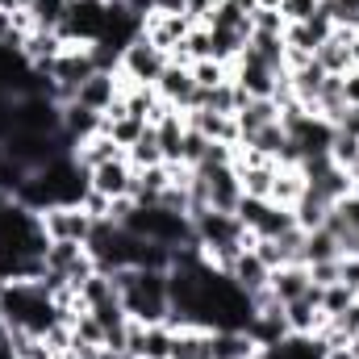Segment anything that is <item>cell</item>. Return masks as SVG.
Listing matches in <instances>:
<instances>
[{
    "mask_svg": "<svg viewBox=\"0 0 359 359\" xmlns=\"http://www.w3.org/2000/svg\"><path fill=\"white\" fill-rule=\"evenodd\" d=\"M117 297L126 305L130 322L159 326L172 313V292H168V271H147V268H117L113 271Z\"/></svg>",
    "mask_w": 359,
    "mask_h": 359,
    "instance_id": "obj_1",
    "label": "cell"
},
{
    "mask_svg": "<svg viewBox=\"0 0 359 359\" xmlns=\"http://www.w3.org/2000/svg\"><path fill=\"white\" fill-rule=\"evenodd\" d=\"M46 230L42 217L17 201L0 205V251L4 255H46Z\"/></svg>",
    "mask_w": 359,
    "mask_h": 359,
    "instance_id": "obj_2",
    "label": "cell"
},
{
    "mask_svg": "<svg viewBox=\"0 0 359 359\" xmlns=\"http://www.w3.org/2000/svg\"><path fill=\"white\" fill-rule=\"evenodd\" d=\"M168 63H172V55L168 50H159V46H151L142 34L121 50V59H117V76H121V88H130V84H147V88H155L159 84V76L168 72Z\"/></svg>",
    "mask_w": 359,
    "mask_h": 359,
    "instance_id": "obj_3",
    "label": "cell"
},
{
    "mask_svg": "<svg viewBox=\"0 0 359 359\" xmlns=\"http://www.w3.org/2000/svg\"><path fill=\"white\" fill-rule=\"evenodd\" d=\"M104 21H109V0H67V13L59 21V34L63 42H100L104 34Z\"/></svg>",
    "mask_w": 359,
    "mask_h": 359,
    "instance_id": "obj_4",
    "label": "cell"
},
{
    "mask_svg": "<svg viewBox=\"0 0 359 359\" xmlns=\"http://www.w3.org/2000/svg\"><path fill=\"white\" fill-rule=\"evenodd\" d=\"M234 213H238V222H243L255 238H280V234H288V230L297 226L292 209H284V205H276V201H255V196H243Z\"/></svg>",
    "mask_w": 359,
    "mask_h": 359,
    "instance_id": "obj_5",
    "label": "cell"
},
{
    "mask_svg": "<svg viewBox=\"0 0 359 359\" xmlns=\"http://www.w3.org/2000/svg\"><path fill=\"white\" fill-rule=\"evenodd\" d=\"M38 217L50 243H88L92 234V217L84 213V205H50Z\"/></svg>",
    "mask_w": 359,
    "mask_h": 359,
    "instance_id": "obj_6",
    "label": "cell"
},
{
    "mask_svg": "<svg viewBox=\"0 0 359 359\" xmlns=\"http://www.w3.org/2000/svg\"><path fill=\"white\" fill-rule=\"evenodd\" d=\"M188 29H192V21H188L184 13H159V8H155V13L142 17V38H147L151 46L168 50V55L188 38Z\"/></svg>",
    "mask_w": 359,
    "mask_h": 359,
    "instance_id": "obj_7",
    "label": "cell"
},
{
    "mask_svg": "<svg viewBox=\"0 0 359 359\" xmlns=\"http://www.w3.org/2000/svg\"><path fill=\"white\" fill-rule=\"evenodd\" d=\"M88 184H92V192H100V196H109V201L130 196V188H134V168H130L126 155H121V159H109V163H100V168L88 172Z\"/></svg>",
    "mask_w": 359,
    "mask_h": 359,
    "instance_id": "obj_8",
    "label": "cell"
},
{
    "mask_svg": "<svg viewBox=\"0 0 359 359\" xmlns=\"http://www.w3.org/2000/svg\"><path fill=\"white\" fill-rule=\"evenodd\" d=\"M155 92H159L172 109L188 113V109H192V100H196V80H192V67H188V63H168V72L159 76Z\"/></svg>",
    "mask_w": 359,
    "mask_h": 359,
    "instance_id": "obj_9",
    "label": "cell"
},
{
    "mask_svg": "<svg viewBox=\"0 0 359 359\" xmlns=\"http://www.w3.org/2000/svg\"><path fill=\"white\" fill-rule=\"evenodd\" d=\"M184 121L192 126V130H201L209 142H222V147H234V142H243V134H238V121H234V113H209V109H188L184 113Z\"/></svg>",
    "mask_w": 359,
    "mask_h": 359,
    "instance_id": "obj_10",
    "label": "cell"
},
{
    "mask_svg": "<svg viewBox=\"0 0 359 359\" xmlns=\"http://www.w3.org/2000/svg\"><path fill=\"white\" fill-rule=\"evenodd\" d=\"M351 38H355V29H347V25H339L318 50H313V59L322 63V72L326 76H347L351 72Z\"/></svg>",
    "mask_w": 359,
    "mask_h": 359,
    "instance_id": "obj_11",
    "label": "cell"
},
{
    "mask_svg": "<svg viewBox=\"0 0 359 359\" xmlns=\"http://www.w3.org/2000/svg\"><path fill=\"white\" fill-rule=\"evenodd\" d=\"M226 276H230V280H234L247 297H255V292H264V288H268L271 268L259 259V255H255V251H238V255H234V264L226 268Z\"/></svg>",
    "mask_w": 359,
    "mask_h": 359,
    "instance_id": "obj_12",
    "label": "cell"
},
{
    "mask_svg": "<svg viewBox=\"0 0 359 359\" xmlns=\"http://www.w3.org/2000/svg\"><path fill=\"white\" fill-rule=\"evenodd\" d=\"M117 96H121V76H117V72H96V76H88V80L76 88V100L88 104V109H96V113H104Z\"/></svg>",
    "mask_w": 359,
    "mask_h": 359,
    "instance_id": "obj_13",
    "label": "cell"
},
{
    "mask_svg": "<svg viewBox=\"0 0 359 359\" xmlns=\"http://www.w3.org/2000/svg\"><path fill=\"white\" fill-rule=\"evenodd\" d=\"M309 284H313V280H309V268H305V264H280V268L271 271V280H268L271 297L284 301V305L297 301V297H305Z\"/></svg>",
    "mask_w": 359,
    "mask_h": 359,
    "instance_id": "obj_14",
    "label": "cell"
},
{
    "mask_svg": "<svg viewBox=\"0 0 359 359\" xmlns=\"http://www.w3.org/2000/svg\"><path fill=\"white\" fill-rule=\"evenodd\" d=\"M234 121H238V134H243V142L247 138H255L264 126L271 121H280V104L271 100V96H259V100H247L238 113H234Z\"/></svg>",
    "mask_w": 359,
    "mask_h": 359,
    "instance_id": "obj_15",
    "label": "cell"
},
{
    "mask_svg": "<svg viewBox=\"0 0 359 359\" xmlns=\"http://www.w3.org/2000/svg\"><path fill=\"white\" fill-rule=\"evenodd\" d=\"M100 113L96 109H88V104H80V100H72V104H63V134L80 147L84 138H92V134H100Z\"/></svg>",
    "mask_w": 359,
    "mask_h": 359,
    "instance_id": "obj_16",
    "label": "cell"
},
{
    "mask_svg": "<svg viewBox=\"0 0 359 359\" xmlns=\"http://www.w3.org/2000/svg\"><path fill=\"white\" fill-rule=\"evenodd\" d=\"M259 347L247 330H213V347H209V359H255Z\"/></svg>",
    "mask_w": 359,
    "mask_h": 359,
    "instance_id": "obj_17",
    "label": "cell"
},
{
    "mask_svg": "<svg viewBox=\"0 0 359 359\" xmlns=\"http://www.w3.org/2000/svg\"><path fill=\"white\" fill-rule=\"evenodd\" d=\"M264 359H326V343L318 334H288L276 347H268Z\"/></svg>",
    "mask_w": 359,
    "mask_h": 359,
    "instance_id": "obj_18",
    "label": "cell"
},
{
    "mask_svg": "<svg viewBox=\"0 0 359 359\" xmlns=\"http://www.w3.org/2000/svg\"><path fill=\"white\" fill-rule=\"evenodd\" d=\"M288 84H292V96H297L305 109H313L318 92H322V84H326V72H322L318 59H309L305 67H292V72H288Z\"/></svg>",
    "mask_w": 359,
    "mask_h": 359,
    "instance_id": "obj_19",
    "label": "cell"
},
{
    "mask_svg": "<svg viewBox=\"0 0 359 359\" xmlns=\"http://www.w3.org/2000/svg\"><path fill=\"white\" fill-rule=\"evenodd\" d=\"M126 151L109 138V134H92V138H84L80 147H76V163L84 168V172H92V168H100V163H109V159H121Z\"/></svg>",
    "mask_w": 359,
    "mask_h": 359,
    "instance_id": "obj_20",
    "label": "cell"
},
{
    "mask_svg": "<svg viewBox=\"0 0 359 359\" xmlns=\"http://www.w3.org/2000/svg\"><path fill=\"white\" fill-rule=\"evenodd\" d=\"M172 347H176V330H172L168 322H159V326H147V330H142V343H138V351H134V355H142V359H172Z\"/></svg>",
    "mask_w": 359,
    "mask_h": 359,
    "instance_id": "obj_21",
    "label": "cell"
},
{
    "mask_svg": "<svg viewBox=\"0 0 359 359\" xmlns=\"http://www.w3.org/2000/svg\"><path fill=\"white\" fill-rule=\"evenodd\" d=\"M209 347H213V330L188 326V330H176L172 359H209Z\"/></svg>",
    "mask_w": 359,
    "mask_h": 359,
    "instance_id": "obj_22",
    "label": "cell"
},
{
    "mask_svg": "<svg viewBox=\"0 0 359 359\" xmlns=\"http://www.w3.org/2000/svg\"><path fill=\"white\" fill-rule=\"evenodd\" d=\"M104 117V113H100ZM142 130H147V121H138V117H104L100 121V134H109L121 151H130L138 138H142Z\"/></svg>",
    "mask_w": 359,
    "mask_h": 359,
    "instance_id": "obj_23",
    "label": "cell"
},
{
    "mask_svg": "<svg viewBox=\"0 0 359 359\" xmlns=\"http://www.w3.org/2000/svg\"><path fill=\"white\" fill-rule=\"evenodd\" d=\"M126 159H130V168L134 172H142V168H155V163H163V151H159V138H155V126H147L142 130V138L126 151Z\"/></svg>",
    "mask_w": 359,
    "mask_h": 359,
    "instance_id": "obj_24",
    "label": "cell"
},
{
    "mask_svg": "<svg viewBox=\"0 0 359 359\" xmlns=\"http://www.w3.org/2000/svg\"><path fill=\"white\" fill-rule=\"evenodd\" d=\"M80 301L96 309V305H104V301H117V284H113V276L109 271H92L88 280L80 284Z\"/></svg>",
    "mask_w": 359,
    "mask_h": 359,
    "instance_id": "obj_25",
    "label": "cell"
},
{
    "mask_svg": "<svg viewBox=\"0 0 359 359\" xmlns=\"http://www.w3.org/2000/svg\"><path fill=\"white\" fill-rule=\"evenodd\" d=\"M330 163L343 168V172H355L359 168V138L347 130H334V142H330Z\"/></svg>",
    "mask_w": 359,
    "mask_h": 359,
    "instance_id": "obj_26",
    "label": "cell"
},
{
    "mask_svg": "<svg viewBox=\"0 0 359 359\" xmlns=\"http://www.w3.org/2000/svg\"><path fill=\"white\" fill-rule=\"evenodd\" d=\"M25 176H29V168H21V163L0 147V196H8V201H13V196H17V188L25 184Z\"/></svg>",
    "mask_w": 359,
    "mask_h": 359,
    "instance_id": "obj_27",
    "label": "cell"
},
{
    "mask_svg": "<svg viewBox=\"0 0 359 359\" xmlns=\"http://www.w3.org/2000/svg\"><path fill=\"white\" fill-rule=\"evenodd\" d=\"M25 8L34 13V25L38 29H59V21L67 13V0H29Z\"/></svg>",
    "mask_w": 359,
    "mask_h": 359,
    "instance_id": "obj_28",
    "label": "cell"
},
{
    "mask_svg": "<svg viewBox=\"0 0 359 359\" xmlns=\"http://www.w3.org/2000/svg\"><path fill=\"white\" fill-rule=\"evenodd\" d=\"M72 339H76V343H88V347H104V326L96 322L92 309H84V313L72 322Z\"/></svg>",
    "mask_w": 359,
    "mask_h": 359,
    "instance_id": "obj_29",
    "label": "cell"
},
{
    "mask_svg": "<svg viewBox=\"0 0 359 359\" xmlns=\"http://www.w3.org/2000/svg\"><path fill=\"white\" fill-rule=\"evenodd\" d=\"M192 80H196V88H217L230 80V67L217 59H201V63H192Z\"/></svg>",
    "mask_w": 359,
    "mask_h": 359,
    "instance_id": "obj_30",
    "label": "cell"
},
{
    "mask_svg": "<svg viewBox=\"0 0 359 359\" xmlns=\"http://www.w3.org/2000/svg\"><path fill=\"white\" fill-rule=\"evenodd\" d=\"M355 297H359V292H351L343 280H339V284H326V288H322V313H326V318H334V313H343Z\"/></svg>",
    "mask_w": 359,
    "mask_h": 359,
    "instance_id": "obj_31",
    "label": "cell"
},
{
    "mask_svg": "<svg viewBox=\"0 0 359 359\" xmlns=\"http://www.w3.org/2000/svg\"><path fill=\"white\" fill-rule=\"evenodd\" d=\"M284 13L280 8H255L251 13V34H276V38H284Z\"/></svg>",
    "mask_w": 359,
    "mask_h": 359,
    "instance_id": "obj_32",
    "label": "cell"
},
{
    "mask_svg": "<svg viewBox=\"0 0 359 359\" xmlns=\"http://www.w3.org/2000/svg\"><path fill=\"white\" fill-rule=\"evenodd\" d=\"M318 4H322V0H280V13H284L288 25H297V21H309V17L318 13Z\"/></svg>",
    "mask_w": 359,
    "mask_h": 359,
    "instance_id": "obj_33",
    "label": "cell"
},
{
    "mask_svg": "<svg viewBox=\"0 0 359 359\" xmlns=\"http://www.w3.org/2000/svg\"><path fill=\"white\" fill-rule=\"evenodd\" d=\"M217 4H222V0H188V4H184V17H188L192 25H209L213 13H217Z\"/></svg>",
    "mask_w": 359,
    "mask_h": 359,
    "instance_id": "obj_34",
    "label": "cell"
},
{
    "mask_svg": "<svg viewBox=\"0 0 359 359\" xmlns=\"http://www.w3.org/2000/svg\"><path fill=\"white\" fill-rule=\"evenodd\" d=\"M305 268H309V280H313L318 288L339 284V259H322V264H305Z\"/></svg>",
    "mask_w": 359,
    "mask_h": 359,
    "instance_id": "obj_35",
    "label": "cell"
},
{
    "mask_svg": "<svg viewBox=\"0 0 359 359\" xmlns=\"http://www.w3.org/2000/svg\"><path fill=\"white\" fill-rule=\"evenodd\" d=\"M251 251H255V255H259L271 271L284 264V251H280V243H276V238H255V243H251Z\"/></svg>",
    "mask_w": 359,
    "mask_h": 359,
    "instance_id": "obj_36",
    "label": "cell"
},
{
    "mask_svg": "<svg viewBox=\"0 0 359 359\" xmlns=\"http://www.w3.org/2000/svg\"><path fill=\"white\" fill-rule=\"evenodd\" d=\"M339 280L351 292H359V255H339Z\"/></svg>",
    "mask_w": 359,
    "mask_h": 359,
    "instance_id": "obj_37",
    "label": "cell"
},
{
    "mask_svg": "<svg viewBox=\"0 0 359 359\" xmlns=\"http://www.w3.org/2000/svg\"><path fill=\"white\" fill-rule=\"evenodd\" d=\"M109 205H113V201L100 196V192H88V196H84V213H88L92 222H104V217H109Z\"/></svg>",
    "mask_w": 359,
    "mask_h": 359,
    "instance_id": "obj_38",
    "label": "cell"
},
{
    "mask_svg": "<svg viewBox=\"0 0 359 359\" xmlns=\"http://www.w3.org/2000/svg\"><path fill=\"white\" fill-rule=\"evenodd\" d=\"M13 34H17V29H13V8H4V4H0V46H4Z\"/></svg>",
    "mask_w": 359,
    "mask_h": 359,
    "instance_id": "obj_39",
    "label": "cell"
},
{
    "mask_svg": "<svg viewBox=\"0 0 359 359\" xmlns=\"http://www.w3.org/2000/svg\"><path fill=\"white\" fill-rule=\"evenodd\" d=\"M184 4H188V0H155L159 13H184Z\"/></svg>",
    "mask_w": 359,
    "mask_h": 359,
    "instance_id": "obj_40",
    "label": "cell"
},
{
    "mask_svg": "<svg viewBox=\"0 0 359 359\" xmlns=\"http://www.w3.org/2000/svg\"><path fill=\"white\" fill-rule=\"evenodd\" d=\"M351 72H359V29H355V38H351Z\"/></svg>",
    "mask_w": 359,
    "mask_h": 359,
    "instance_id": "obj_41",
    "label": "cell"
},
{
    "mask_svg": "<svg viewBox=\"0 0 359 359\" xmlns=\"http://www.w3.org/2000/svg\"><path fill=\"white\" fill-rule=\"evenodd\" d=\"M96 359H130V355H126V351H109V347H100V351H96Z\"/></svg>",
    "mask_w": 359,
    "mask_h": 359,
    "instance_id": "obj_42",
    "label": "cell"
},
{
    "mask_svg": "<svg viewBox=\"0 0 359 359\" xmlns=\"http://www.w3.org/2000/svg\"><path fill=\"white\" fill-rule=\"evenodd\" d=\"M255 8H280V0H255Z\"/></svg>",
    "mask_w": 359,
    "mask_h": 359,
    "instance_id": "obj_43",
    "label": "cell"
},
{
    "mask_svg": "<svg viewBox=\"0 0 359 359\" xmlns=\"http://www.w3.org/2000/svg\"><path fill=\"white\" fill-rule=\"evenodd\" d=\"M351 196H359V172H351Z\"/></svg>",
    "mask_w": 359,
    "mask_h": 359,
    "instance_id": "obj_44",
    "label": "cell"
},
{
    "mask_svg": "<svg viewBox=\"0 0 359 359\" xmlns=\"http://www.w3.org/2000/svg\"><path fill=\"white\" fill-rule=\"evenodd\" d=\"M50 359H72V355H67V351H63V355H50Z\"/></svg>",
    "mask_w": 359,
    "mask_h": 359,
    "instance_id": "obj_45",
    "label": "cell"
},
{
    "mask_svg": "<svg viewBox=\"0 0 359 359\" xmlns=\"http://www.w3.org/2000/svg\"><path fill=\"white\" fill-rule=\"evenodd\" d=\"M255 359H264V351H259V355H255Z\"/></svg>",
    "mask_w": 359,
    "mask_h": 359,
    "instance_id": "obj_46",
    "label": "cell"
},
{
    "mask_svg": "<svg viewBox=\"0 0 359 359\" xmlns=\"http://www.w3.org/2000/svg\"><path fill=\"white\" fill-rule=\"evenodd\" d=\"M130 359H142V355H130Z\"/></svg>",
    "mask_w": 359,
    "mask_h": 359,
    "instance_id": "obj_47",
    "label": "cell"
},
{
    "mask_svg": "<svg viewBox=\"0 0 359 359\" xmlns=\"http://www.w3.org/2000/svg\"><path fill=\"white\" fill-rule=\"evenodd\" d=\"M355 172H359V168H355Z\"/></svg>",
    "mask_w": 359,
    "mask_h": 359,
    "instance_id": "obj_48",
    "label": "cell"
}]
</instances>
